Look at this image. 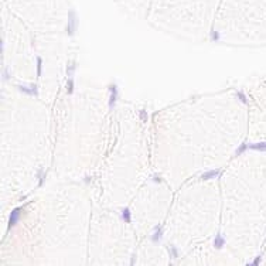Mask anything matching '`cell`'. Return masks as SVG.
I'll return each mask as SVG.
<instances>
[{"label": "cell", "instance_id": "cell-9", "mask_svg": "<svg viewBox=\"0 0 266 266\" xmlns=\"http://www.w3.org/2000/svg\"><path fill=\"white\" fill-rule=\"evenodd\" d=\"M78 68V64L75 61H71V62H68L67 64V75L68 77H72L74 74H75V70Z\"/></svg>", "mask_w": 266, "mask_h": 266}, {"label": "cell", "instance_id": "cell-15", "mask_svg": "<svg viewBox=\"0 0 266 266\" xmlns=\"http://www.w3.org/2000/svg\"><path fill=\"white\" fill-rule=\"evenodd\" d=\"M246 149H248V144H246V143H242L241 146H239L238 149H236V152H235V156H239V154H242V153H244V152H245V150H246Z\"/></svg>", "mask_w": 266, "mask_h": 266}, {"label": "cell", "instance_id": "cell-5", "mask_svg": "<svg viewBox=\"0 0 266 266\" xmlns=\"http://www.w3.org/2000/svg\"><path fill=\"white\" fill-rule=\"evenodd\" d=\"M162 236H163V228H162V225H157V226H154L153 234H152V236H150V239H152V242H154V244H157V242H160V239H162Z\"/></svg>", "mask_w": 266, "mask_h": 266}, {"label": "cell", "instance_id": "cell-12", "mask_svg": "<svg viewBox=\"0 0 266 266\" xmlns=\"http://www.w3.org/2000/svg\"><path fill=\"white\" fill-rule=\"evenodd\" d=\"M168 254H170V256H172L173 259H176V258H178V249L176 248L174 245H170V246H168Z\"/></svg>", "mask_w": 266, "mask_h": 266}, {"label": "cell", "instance_id": "cell-14", "mask_svg": "<svg viewBox=\"0 0 266 266\" xmlns=\"http://www.w3.org/2000/svg\"><path fill=\"white\" fill-rule=\"evenodd\" d=\"M74 85H75V82H74L72 77H71L70 80H68V82H67V92H68L70 95L74 92Z\"/></svg>", "mask_w": 266, "mask_h": 266}, {"label": "cell", "instance_id": "cell-13", "mask_svg": "<svg viewBox=\"0 0 266 266\" xmlns=\"http://www.w3.org/2000/svg\"><path fill=\"white\" fill-rule=\"evenodd\" d=\"M210 38H211V41H220L221 40V34L218 33L217 30H211V33H210Z\"/></svg>", "mask_w": 266, "mask_h": 266}, {"label": "cell", "instance_id": "cell-4", "mask_svg": "<svg viewBox=\"0 0 266 266\" xmlns=\"http://www.w3.org/2000/svg\"><path fill=\"white\" fill-rule=\"evenodd\" d=\"M22 208L17 207L14 208L12 212H10V218H9V228H12V226H14L18 222V220H20V215H22Z\"/></svg>", "mask_w": 266, "mask_h": 266}, {"label": "cell", "instance_id": "cell-8", "mask_svg": "<svg viewBox=\"0 0 266 266\" xmlns=\"http://www.w3.org/2000/svg\"><path fill=\"white\" fill-rule=\"evenodd\" d=\"M120 217H122L123 222H126V224L132 222V214H130V210L129 208H123L122 212H120Z\"/></svg>", "mask_w": 266, "mask_h": 266}, {"label": "cell", "instance_id": "cell-3", "mask_svg": "<svg viewBox=\"0 0 266 266\" xmlns=\"http://www.w3.org/2000/svg\"><path fill=\"white\" fill-rule=\"evenodd\" d=\"M17 89L20 92H23V94H26V95H28V96H38V88H37V85H28V86H26V85H17Z\"/></svg>", "mask_w": 266, "mask_h": 266}, {"label": "cell", "instance_id": "cell-10", "mask_svg": "<svg viewBox=\"0 0 266 266\" xmlns=\"http://www.w3.org/2000/svg\"><path fill=\"white\" fill-rule=\"evenodd\" d=\"M252 150H259V152H266V142H262V143H254L251 146Z\"/></svg>", "mask_w": 266, "mask_h": 266}, {"label": "cell", "instance_id": "cell-7", "mask_svg": "<svg viewBox=\"0 0 266 266\" xmlns=\"http://www.w3.org/2000/svg\"><path fill=\"white\" fill-rule=\"evenodd\" d=\"M224 245H225V238H224L221 234H217V235H215V238H214V246L217 249H221Z\"/></svg>", "mask_w": 266, "mask_h": 266}, {"label": "cell", "instance_id": "cell-17", "mask_svg": "<svg viewBox=\"0 0 266 266\" xmlns=\"http://www.w3.org/2000/svg\"><path fill=\"white\" fill-rule=\"evenodd\" d=\"M236 96L239 98V101L244 102V104H248V99H246V96H245L244 92H236Z\"/></svg>", "mask_w": 266, "mask_h": 266}, {"label": "cell", "instance_id": "cell-19", "mask_svg": "<svg viewBox=\"0 0 266 266\" xmlns=\"http://www.w3.org/2000/svg\"><path fill=\"white\" fill-rule=\"evenodd\" d=\"M153 180L156 181V183H160V181H162V180H160V178H159V177H157V176H154V178H153Z\"/></svg>", "mask_w": 266, "mask_h": 266}, {"label": "cell", "instance_id": "cell-2", "mask_svg": "<svg viewBox=\"0 0 266 266\" xmlns=\"http://www.w3.org/2000/svg\"><path fill=\"white\" fill-rule=\"evenodd\" d=\"M109 92H110V96H109V102H108V105H109L110 109H113L115 105H116L118 96H119V89H118L116 84H110L109 85Z\"/></svg>", "mask_w": 266, "mask_h": 266}, {"label": "cell", "instance_id": "cell-18", "mask_svg": "<svg viewBox=\"0 0 266 266\" xmlns=\"http://www.w3.org/2000/svg\"><path fill=\"white\" fill-rule=\"evenodd\" d=\"M259 262H260V256H258L256 259H255L254 262H252V265H258V263H259Z\"/></svg>", "mask_w": 266, "mask_h": 266}, {"label": "cell", "instance_id": "cell-11", "mask_svg": "<svg viewBox=\"0 0 266 266\" xmlns=\"http://www.w3.org/2000/svg\"><path fill=\"white\" fill-rule=\"evenodd\" d=\"M41 72H43V58L37 57V77H41Z\"/></svg>", "mask_w": 266, "mask_h": 266}, {"label": "cell", "instance_id": "cell-1", "mask_svg": "<svg viewBox=\"0 0 266 266\" xmlns=\"http://www.w3.org/2000/svg\"><path fill=\"white\" fill-rule=\"evenodd\" d=\"M78 24H80V20H78L77 13H75L74 9H70V12H68V22H67V34L70 37H72L75 34V31L78 30Z\"/></svg>", "mask_w": 266, "mask_h": 266}, {"label": "cell", "instance_id": "cell-6", "mask_svg": "<svg viewBox=\"0 0 266 266\" xmlns=\"http://www.w3.org/2000/svg\"><path fill=\"white\" fill-rule=\"evenodd\" d=\"M221 173L220 168H215V170H210V172H205L201 174V180H211V178L218 177Z\"/></svg>", "mask_w": 266, "mask_h": 266}, {"label": "cell", "instance_id": "cell-16", "mask_svg": "<svg viewBox=\"0 0 266 266\" xmlns=\"http://www.w3.org/2000/svg\"><path fill=\"white\" fill-rule=\"evenodd\" d=\"M139 116H140V120H143V122H146V120L149 119V115H147L146 109H142L140 112H139Z\"/></svg>", "mask_w": 266, "mask_h": 266}]
</instances>
